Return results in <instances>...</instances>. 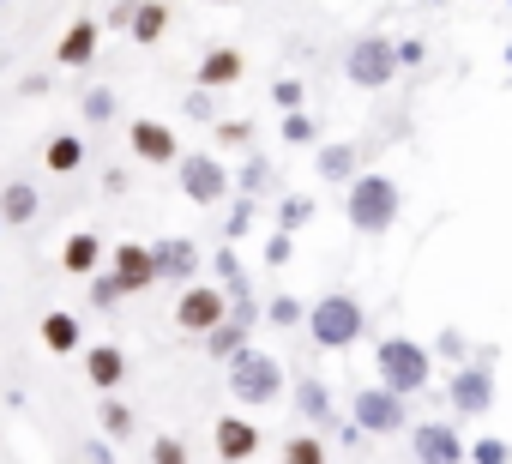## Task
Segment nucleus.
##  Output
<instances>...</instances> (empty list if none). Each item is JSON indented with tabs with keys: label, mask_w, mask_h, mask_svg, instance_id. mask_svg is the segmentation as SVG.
<instances>
[{
	"label": "nucleus",
	"mask_w": 512,
	"mask_h": 464,
	"mask_svg": "<svg viewBox=\"0 0 512 464\" xmlns=\"http://www.w3.org/2000/svg\"><path fill=\"white\" fill-rule=\"evenodd\" d=\"M241 73H247V55L241 49H229V43H217V49H205L199 55V91H229V85H241Z\"/></svg>",
	"instance_id": "nucleus-14"
},
{
	"label": "nucleus",
	"mask_w": 512,
	"mask_h": 464,
	"mask_svg": "<svg viewBox=\"0 0 512 464\" xmlns=\"http://www.w3.org/2000/svg\"><path fill=\"white\" fill-rule=\"evenodd\" d=\"M308 223H314V193H284L278 199V229L296 236V229H308Z\"/></svg>",
	"instance_id": "nucleus-27"
},
{
	"label": "nucleus",
	"mask_w": 512,
	"mask_h": 464,
	"mask_svg": "<svg viewBox=\"0 0 512 464\" xmlns=\"http://www.w3.org/2000/svg\"><path fill=\"white\" fill-rule=\"evenodd\" d=\"M404 211V187L386 175V169H362L350 187H344V217L356 236H392V223Z\"/></svg>",
	"instance_id": "nucleus-1"
},
{
	"label": "nucleus",
	"mask_w": 512,
	"mask_h": 464,
	"mask_svg": "<svg viewBox=\"0 0 512 464\" xmlns=\"http://www.w3.org/2000/svg\"><path fill=\"white\" fill-rule=\"evenodd\" d=\"M302 97H308V91H302V79H278V85H272V103H278L284 115H296V109H302Z\"/></svg>",
	"instance_id": "nucleus-37"
},
{
	"label": "nucleus",
	"mask_w": 512,
	"mask_h": 464,
	"mask_svg": "<svg viewBox=\"0 0 512 464\" xmlns=\"http://www.w3.org/2000/svg\"><path fill=\"white\" fill-rule=\"evenodd\" d=\"M169 31V7H163V0H139V7H133V43H157Z\"/></svg>",
	"instance_id": "nucleus-25"
},
{
	"label": "nucleus",
	"mask_w": 512,
	"mask_h": 464,
	"mask_svg": "<svg viewBox=\"0 0 512 464\" xmlns=\"http://www.w3.org/2000/svg\"><path fill=\"white\" fill-rule=\"evenodd\" d=\"M434 356H452V362H470V344H464V332H458V326H446V332L434 338Z\"/></svg>",
	"instance_id": "nucleus-39"
},
{
	"label": "nucleus",
	"mask_w": 512,
	"mask_h": 464,
	"mask_svg": "<svg viewBox=\"0 0 512 464\" xmlns=\"http://www.w3.org/2000/svg\"><path fill=\"white\" fill-rule=\"evenodd\" d=\"M229 290L223 284H187L181 290V302H175V326L181 332H193V338H211L223 320H229Z\"/></svg>",
	"instance_id": "nucleus-8"
},
{
	"label": "nucleus",
	"mask_w": 512,
	"mask_h": 464,
	"mask_svg": "<svg viewBox=\"0 0 512 464\" xmlns=\"http://www.w3.org/2000/svg\"><path fill=\"white\" fill-rule=\"evenodd\" d=\"M0 7H7V0H0Z\"/></svg>",
	"instance_id": "nucleus-48"
},
{
	"label": "nucleus",
	"mask_w": 512,
	"mask_h": 464,
	"mask_svg": "<svg viewBox=\"0 0 512 464\" xmlns=\"http://www.w3.org/2000/svg\"><path fill=\"white\" fill-rule=\"evenodd\" d=\"M422 61H428V43L422 37H404L398 43V67H422Z\"/></svg>",
	"instance_id": "nucleus-41"
},
{
	"label": "nucleus",
	"mask_w": 512,
	"mask_h": 464,
	"mask_svg": "<svg viewBox=\"0 0 512 464\" xmlns=\"http://www.w3.org/2000/svg\"><path fill=\"white\" fill-rule=\"evenodd\" d=\"M37 211H43V193L31 181H7V187H0V217H7V223H31Z\"/></svg>",
	"instance_id": "nucleus-23"
},
{
	"label": "nucleus",
	"mask_w": 512,
	"mask_h": 464,
	"mask_svg": "<svg viewBox=\"0 0 512 464\" xmlns=\"http://www.w3.org/2000/svg\"><path fill=\"white\" fill-rule=\"evenodd\" d=\"M127 145H133V157L139 163H181V145H175V133L163 127V121H127Z\"/></svg>",
	"instance_id": "nucleus-12"
},
{
	"label": "nucleus",
	"mask_w": 512,
	"mask_h": 464,
	"mask_svg": "<svg viewBox=\"0 0 512 464\" xmlns=\"http://www.w3.org/2000/svg\"><path fill=\"white\" fill-rule=\"evenodd\" d=\"M133 7H139V0H121V7L109 13V25H115V31H133Z\"/></svg>",
	"instance_id": "nucleus-43"
},
{
	"label": "nucleus",
	"mask_w": 512,
	"mask_h": 464,
	"mask_svg": "<svg viewBox=\"0 0 512 464\" xmlns=\"http://www.w3.org/2000/svg\"><path fill=\"white\" fill-rule=\"evenodd\" d=\"M374 374H380V386H386V392L416 398V392H428V386H434V350H428V344H416V338H404V332H392V338H380V344H374Z\"/></svg>",
	"instance_id": "nucleus-2"
},
{
	"label": "nucleus",
	"mask_w": 512,
	"mask_h": 464,
	"mask_svg": "<svg viewBox=\"0 0 512 464\" xmlns=\"http://www.w3.org/2000/svg\"><path fill=\"white\" fill-rule=\"evenodd\" d=\"M109 272H115V284H121L127 296H145L151 284H163V278H157L151 248H139V242H121V248L109 254Z\"/></svg>",
	"instance_id": "nucleus-11"
},
{
	"label": "nucleus",
	"mask_w": 512,
	"mask_h": 464,
	"mask_svg": "<svg viewBox=\"0 0 512 464\" xmlns=\"http://www.w3.org/2000/svg\"><path fill=\"white\" fill-rule=\"evenodd\" d=\"M284 145H314V151H320V121H314L308 109L284 115Z\"/></svg>",
	"instance_id": "nucleus-31"
},
{
	"label": "nucleus",
	"mask_w": 512,
	"mask_h": 464,
	"mask_svg": "<svg viewBox=\"0 0 512 464\" xmlns=\"http://www.w3.org/2000/svg\"><path fill=\"white\" fill-rule=\"evenodd\" d=\"M314 169H320V181H338V187H350V181L362 175V151H356L350 139H326V145L314 151Z\"/></svg>",
	"instance_id": "nucleus-17"
},
{
	"label": "nucleus",
	"mask_w": 512,
	"mask_h": 464,
	"mask_svg": "<svg viewBox=\"0 0 512 464\" xmlns=\"http://www.w3.org/2000/svg\"><path fill=\"white\" fill-rule=\"evenodd\" d=\"M470 464H512V446H506L500 434H482V440L470 446Z\"/></svg>",
	"instance_id": "nucleus-33"
},
{
	"label": "nucleus",
	"mask_w": 512,
	"mask_h": 464,
	"mask_svg": "<svg viewBox=\"0 0 512 464\" xmlns=\"http://www.w3.org/2000/svg\"><path fill=\"white\" fill-rule=\"evenodd\" d=\"M121 296H127V290L115 284V272H97V278H91V302H97V308H115Z\"/></svg>",
	"instance_id": "nucleus-38"
},
{
	"label": "nucleus",
	"mask_w": 512,
	"mask_h": 464,
	"mask_svg": "<svg viewBox=\"0 0 512 464\" xmlns=\"http://www.w3.org/2000/svg\"><path fill=\"white\" fill-rule=\"evenodd\" d=\"M97 422H103V440H127V434L139 428V416H133V410H127V404H121L115 392H109V398L97 404Z\"/></svg>",
	"instance_id": "nucleus-26"
},
{
	"label": "nucleus",
	"mask_w": 512,
	"mask_h": 464,
	"mask_svg": "<svg viewBox=\"0 0 512 464\" xmlns=\"http://www.w3.org/2000/svg\"><path fill=\"white\" fill-rule=\"evenodd\" d=\"M410 458L416 464H470V440L458 434V422H410Z\"/></svg>",
	"instance_id": "nucleus-10"
},
{
	"label": "nucleus",
	"mask_w": 512,
	"mask_h": 464,
	"mask_svg": "<svg viewBox=\"0 0 512 464\" xmlns=\"http://www.w3.org/2000/svg\"><path fill=\"white\" fill-rule=\"evenodd\" d=\"M247 332H253V320H241V314H229V320H223V326H217V332L205 338V350H211L217 362H235V356L247 350Z\"/></svg>",
	"instance_id": "nucleus-24"
},
{
	"label": "nucleus",
	"mask_w": 512,
	"mask_h": 464,
	"mask_svg": "<svg viewBox=\"0 0 512 464\" xmlns=\"http://www.w3.org/2000/svg\"><path fill=\"white\" fill-rule=\"evenodd\" d=\"M211 7H229V0H211Z\"/></svg>",
	"instance_id": "nucleus-45"
},
{
	"label": "nucleus",
	"mask_w": 512,
	"mask_h": 464,
	"mask_svg": "<svg viewBox=\"0 0 512 464\" xmlns=\"http://www.w3.org/2000/svg\"><path fill=\"white\" fill-rule=\"evenodd\" d=\"M284 464H332V452H326L320 434H290L284 440Z\"/></svg>",
	"instance_id": "nucleus-28"
},
{
	"label": "nucleus",
	"mask_w": 512,
	"mask_h": 464,
	"mask_svg": "<svg viewBox=\"0 0 512 464\" xmlns=\"http://www.w3.org/2000/svg\"><path fill=\"white\" fill-rule=\"evenodd\" d=\"M85 380L109 398V392L127 380V350H121V344H91V350H85Z\"/></svg>",
	"instance_id": "nucleus-18"
},
{
	"label": "nucleus",
	"mask_w": 512,
	"mask_h": 464,
	"mask_svg": "<svg viewBox=\"0 0 512 464\" xmlns=\"http://www.w3.org/2000/svg\"><path fill=\"white\" fill-rule=\"evenodd\" d=\"M61 272H73V278H97V272H103V242L91 236V229L67 236V248H61Z\"/></svg>",
	"instance_id": "nucleus-20"
},
{
	"label": "nucleus",
	"mask_w": 512,
	"mask_h": 464,
	"mask_svg": "<svg viewBox=\"0 0 512 464\" xmlns=\"http://www.w3.org/2000/svg\"><path fill=\"white\" fill-rule=\"evenodd\" d=\"M217 145L223 151H247L253 145V121H217Z\"/></svg>",
	"instance_id": "nucleus-34"
},
{
	"label": "nucleus",
	"mask_w": 512,
	"mask_h": 464,
	"mask_svg": "<svg viewBox=\"0 0 512 464\" xmlns=\"http://www.w3.org/2000/svg\"><path fill=\"white\" fill-rule=\"evenodd\" d=\"M211 446H217V458H223V464H247L253 452H260V428H253L247 416H217Z\"/></svg>",
	"instance_id": "nucleus-13"
},
{
	"label": "nucleus",
	"mask_w": 512,
	"mask_h": 464,
	"mask_svg": "<svg viewBox=\"0 0 512 464\" xmlns=\"http://www.w3.org/2000/svg\"><path fill=\"white\" fill-rule=\"evenodd\" d=\"M187 121H211V91H193L187 97Z\"/></svg>",
	"instance_id": "nucleus-42"
},
{
	"label": "nucleus",
	"mask_w": 512,
	"mask_h": 464,
	"mask_svg": "<svg viewBox=\"0 0 512 464\" xmlns=\"http://www.w3.org/2000/svg\"><path fill=\"white\" fill-rule=\"evenodd\" d=\"M151 464H193V458H187V446L175 434H157L151 440Z\"/></svg>",
	"instance_id": "nucleus-36"
},
{
	"label": "nucleus",
	"mask_w": 512,
	"mask_h": 464,
	"mask_svg": "<svg viewBox=\"0 0 512 464\" xmlns=\"http://www.w3.org/2000/svg\"><path fill=\"white\" fill-rule=\"evenodd\" d=\"M296 410H302L314 428H344V416H338V404H332V386H326L320 374H302V380H296Z\"/></svg>",
	"instance_id": "nucleus-16"
},
{
	"label": "nucleus",
	"mask_w": 512,
	"mask_h": 464,
	"mask_svg": "<svg viewBox=\"0 0 512 464\" xmlns=\"http://www.w3.org/2000/svg\"><path fill=\"white\" fill-rule=\"evenodd\" d=\"M235 187H241L247 199H260V193L272 187V163H266V157H247V163L235 169Z\"/></svg>",
	"instance_id": "nucleus-29"
},
{
	"label": "nucleus",
	"mask_w": 512,
	"mask_h": 464,
	"mask_svg": "<svg viewBox=\"0 0 512 464\" xmlns=\"http://www.w3.org/2000/svg\"><path fill=\"white\" fill-rule=\"evenodd\" d=\"M85 121H115V91H109V85L85 91Z\"/></svg>",
	"instance_id": "nucleus-35"
},
{
	"label": "nucleus",
	"mask_w": 512,
	"mask_h": 464,
	"mask_svg": "<svg viewBox=\"0 0 512 464\" xmlns=\"http://www.w3.org/2000/svg\"><path fill=\"white\" fill-rule=\"evenodd\" d=\"M0 229H7V217H0Z\"/></svg>",
	"instance_id": "nucleus-46"
},
{
	"label": "nucleus",
	"mask_w": 512,
	"mask_h": 464,
	"mask_svg": "<svg viewBox=\"0 0 512 464\" xmlns=\"http://www.w3.org/2000/svg\"><path fill=\"white\" fill-rule=\"evenodd\" d=\"M290 254H296V242L284 236V229H278V236H266V266H290Z\"/></svg>",
	"instance_id": "nucleus-40"
},
{
	"label": "nucleus",
	"mask_w": 512,
	"mask_h": 464,
	"mask_svg": "<svg viewBox=\"0 0 512 464\" xmlns=\"http://www.w3.org/2000/svg\"><path fill=\"white\" fill-rule=\"evenodd\" d=\"M151 260H157V278H163V284H193V272H199V248H193L187 236L151 242Z\"/></svg>",
	"instance_id": "nucleus-15"
},
{
	"label": "nucleus",
	"mask_w": 512,
	"mask_h": 464,
	"mask_svg": "<svg viewBox=\"0 0 512 464\" xmlns=\"http://www.w3.org/2000/svg\"><path fill=\"white\" fill-rule=\"evenodd\" d=\"M85 458H91V464H115V452H109V440H91V446H85Z\"/></svg>",
	"instance_id": "nucleus-44"
},
{
	"label": "nucleus",
	"mask_w": 512,
	"mask_h": 464,
	"mask_svg": "<svg viewBox=\"0 0 512 464\" xmlns=\"http://www.w3.org/2000/svg\"><path fill=\"white\" fill-rule=\"evenodd\" d=\"M398 73H404V67H398V43L380 37V31H362V37L344 49V79H350L356 91H386Z\"/></svg>",
	"instance_id": "nucleus-5"
},
{
	"label": "nucleus",
	"mask_w": 512,
	"mask_h": 464,
	"mask_svg": "<svg viewBox=\"0 0 512 464\" xmlns=\"http://www.w3.org/2000/svg\"><path fill=\"white\" fill-rule=\"evenodd\" d=\"M266 320H272V326H308V302H296V296H272Z\"/></svg>",
	"instance_id": "nucleus-32"
},
{
	"label": "nucleus",
	"mask_w": 512,
	"mask_h": 464,
	"mask_svg": "<svg viewBox=\"0 0 512 464\" xmlns=\"http://www.w3.org/2000/svg\"><path fill=\"white\" fill-rule=\"evenodd\" d=\"M175 181H181V193H187L193 205H223L229 187H235V175H229L211 151H187V157L175 163Z\"/></svg>",
	"instance_id": "nucleus-9"
},
{
	"label": "nucleus",
	"mask_w": 512,
	"mask_h": 464,
	"mask_svg": "<svg viewBox=\"0 0 512 464\" xmlns=\"http://www.w3.org/2000/svg\"><path fill=\"white\" fill-rule=\"evenodd\" d=\"M97 37H103V25H91V19L67 25L61 43H55V61H61V67H91V61H97Z\"/></svg>",
	"instance_id": "nucleus-19"
},
{
	"label": "nucleus",
	"mask_w": 512,
	"mask_h": 464,
	"mask_svg": "<svg viewBox=\"0 0 512 464\" xmlns=\"http://www.w3.org/2000/svg\"><path fill=\"white\" fill-rule=\"evenodd\" d=\"M506 61H512V49H506Z\"/></svg>",
	"instance_id": "nucleus-47"
},
{
	"label": "nucleus",
	"mask_w": 512,
	"mask_h": 464,
	"mask_svg": "<svg viewBox=\"0 0 512 464\" xmlns=\"http://www.w3.org/2000/svg\"><path fill=\"white\" fill-rule=\"evenodd\" d=\"M43 169H55V175H79V169H85V139H79V133H55V139L43 145Z\"/></svg>",
	"instance_id": "nucleus-21"
},
{
	"label": "nucleus",
	"mask_w": 512,
	"mask_h": 464,
	"mask_svg": "<svg viewBox=\"0 0 512 464\" xmlns=\"http://www.w3.org/2000/svg\"><path fill=\"white\" fill-rule=\"evenodd\" d=\"M350 422H356L368 440L404 434V428H410V398H398V392H386V386L374 380V386H362V392L350 398Z\"/></svg>",
	"instance_id": "nucleus-7"
},
{
	"label": "nucleus",
	"mask_w": 512,
	"mask_h": 464,
	"mask_svg": "<svg viewBox=\"0 0 512 464\" xmlns=\"http://www.w3.org/2000/svg\"><path fill=\"white\" fill-rule=\"evenodd\" d=\"M229 398L247 404V410H272V404L284 398V362L247 344V350L229 362Z\"/></svg>",
	"instance_id": "nucleus-4"
},
{
	"label": "nucleus",
	"mask_w": 512,
	"mask_h": 464,
	"mask_svg": "<svg viewBox=\"0 0 512 464\" xmlns=\"http://www.w3.org/2000/svg\"><path fill=\"white\" fill-rule=\"evenodd\" d=\"M253 217H260V199H247V193H241V199L229 205V217H223V242H241Z\"/></svg>",
	"instance_id": "nucleus-30"
},
{
	"label": "nucleus",
	"mask_w": 512,
	"mask_h": 464,
	"mask_svg": "<svg viewBox=\"0 0 512 464\" xmlns=\"http://www.w3.org/2000/svg\"><path fill=\"white\" fill-rule=\"evenodd\" d=\"M43 350L49 356H73L79 350V314H67V308L43 314Z\"/></svg>",
	"instance_id": "nucleus-22"
},
{
	"label": "nucleus",
	"mask_w": 512,
	"mask_h": 464,
	"mask_svg": "<svg viewBox=\"0 0 512 464\" xmlns=\"http://www.w3.org/2000/svg\"><path fill=\"white\" fill-rule=\"evenodd\" d=\"M494 398H500V386H494V362H488V356H470V362H458V368L446 374V404H452L458 422L488 416Z\"/></svg>",
	"instance_id": "nucleus-6"
},
{
	"label": "nucleus",
	"mask_w": 512,
	"mask_h": 464,
	"mask_svg": "<svg viewBox=\"0 0 512 464\" xmlns=\"http://www.w3.org/2000/svg\"><path fill=\"white\" fill-rule=\"evenodd\" d=\"M362 332H368V308L350 290H332L308 308V338L320 350H350V344H362Z\"/></svg>",
	"instance_id": "nucleus-3"
}]
</instances>
